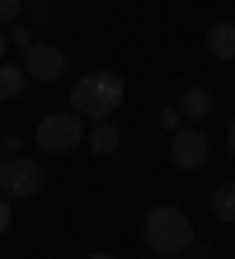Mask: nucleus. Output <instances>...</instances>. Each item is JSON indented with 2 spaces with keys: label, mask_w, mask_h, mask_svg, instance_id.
<instances>
[{
  "label": "nucleus",
  "mask_w": 235,
  "mask_h": 259,
  "mask_svg": "<svg viewBox=\"0 0 235 259\" xmlns=\"http://www.w3.org/2000/svg\"><path fill=\"white\" fill-rule=\"evenodd\" d=\"M207 52L216 62H235V24H212L207 28Z\"/></svg>",
  "instance_id": "obj_8"
},
{
  "label": "nucleus",
  "mask_w": 235,
  "mask_h": 259,
  "mask_svg": "<svg viewBox=\"0 0 235 259\" xmlns=\"http://www.w3.org/2000/svg\"><path fill=\"white\" fill-rule=\"evenodd\" d=\"M24 71L28 80H57L61 71H66V57H61V48H52V42H28L24 48Z\"/></svg>",
  "instance_id": "obj_6"
},
{
  "label": "nucleus",
  "mask_w": 235,
  "mask_h": 259,
  "mask_svg": "<svg viewBox=\"0 0 235 259\" xmlns=\"http://www.w3.org/2000/svg\"><path fill=\"white\" fill-rule=\"evenodd\" d=\"M179 113L188 118V123H202V118L212 113V95L202 85H188V95H183V104H179Z\"/></svg>",
  "instance_id": "obj_10"
},
{
  "label": "nucleus",
  "mask_w": 235,
  "mask_h": 259,
  "mask_svg": "<svg viewBox=\"0 0 235 259\" xmlns=\"http://www.w3.org/2000/svg\"><path fill=\"white\" fill-rule=\"evenodd\" d=\"M5 231H10V198L0 193V236H5Z\"/></svg>",
  "instance_id": "obj_13"
},
{
  "label": "nucleus",
  "mask_w": 235,
  "mask_h": 259,
  "mask_svg": "<svg viewBox=\"0 0 235 259\" xmlns=\"http://www.w3.org/2000/svg\"><path fill=\"white\" fill-rule=\"evenodd\" d=\"M38 146L52 156H71L75 146H85V118L80 113H47L38 118Z\"/></svg>",
  "instance_id": "obj_3"
},
{
  "label": "nucleus",
  "mask_w": 235,
  "mask_h": 259,
  "mask_svg": "<svg viewBox=\"0 0 235 259\" xmlns=\"http://www.w3.org/2000/svg\"><path fill=\"white\" fill-rule=\"evenodd\" d=\"M169 160L179 165V170H202L207 165V137H202L198 123H179L174 127V142H169Z\"/></svg>",
  "instance_id": "obj_5"
},
{
  "label": "nucleus",
  "mask_w": 235,
  "mask_h": 259,
  "mask_svg": "<svg viewBox=\"0 0 235 259\" xmlns=\"http://www.w3.org/2000/svg\"><path fill=\"white\" fill-rule=\"evenodd\" d=\"M122 99H127V80H122L118 71H89L71 90V109L80 118H89V123L94 118H113Z\"/></svg>",
  "instance_id": "obj_1"
},
{
  "label": "nucleus",
  "mask_w": 235,
  "mask_h": 259,
  "mask_svg": "<svg viewBox=\"0 0 235 259\" xmlns=\"http://www.w3.org/2000/svg\"><path fill=\"white\" fill-rule=\"evenodd\" d=\"M141 231H146V245L155 254H165V259H174V254H188V245H193V222H188V212L179 207H151L146 212V222H141Z\"/></svg>",
  "instance_id": "obj_2"
},
{
  "label": "nucleus",
  "mask_w": 235,
  "mask_h": 259,
  "mask_svg": "<svg viewBox=\"0 0 235 259\" xmlns=\"http://www.w3.org/2000/svg\"><path fill=\"white\" fill-rule=\"evenodd\" d=\"M174 259H188V254H174Z\"/></svg>",
  "instance_id": "obj_18"
},
{
  "label": "nucleus",
  "mask_w": 235,
  "mask_h": 259,
  "mask_svg": "<svg viewBox=\"0 0 235 259\" xmlns=\"http://www.w3.org/2000/svg\"><path fill=\"white\" fill-rule=\"evenodd\" d=\"M42 189V170H38V160H28V156H5L0 160V193L10 198H33Z\"/></svg>",
  "instance_id": "obj_4"
},
{
  "label": "nucleus",
  "mask_w": 235,
  "mask_h": 259,
  "mask_svg": "<svg viewBox=\"0 0 235 259\" xmlns=\"http://www.w3.org/2000/svg\"><path fill=\"white\" fill-rule=\"evenodd\" d=\"M5 42H10V38H0V52H5Z\"/></svg>",
  "instance_id": "obj_17"
},
{
  "label": "nucleus",
  "mask_w": 235,
  "mask_h": 259,
  "mask_svg": "<svg viewBox=\"0 0 235 259\" xmlns=\"http://www.w3.org/2000/svg\"><path fill=\"white\" fill-rule=\"evenodd\" d=\"M212 212H216V222L235 226V184H221V189L212 193Z\"/></svg>",
  "instance_id": "obj_11"
},
{
  "label": "nucleus",
  "mask_w": 235,
  "mask_h": 259,
  "mask_svg": "<svg viewBox=\"0 0 235 259\" xmlns=\"http://www.w3.org/2000/svg\"><path fill=\"white\" fill-rule=\"evenodd\" d=\"M85 146H89V151H94L99 160L118 156L122 137H118V127H113V118H94V123H89V132H85Z\"/></svg>",
  "instance_id": "obj_7"
},
{
  "label": "nucleus",
  "mask_w": 235,
  "mask_h": 259,
  "mask_svg": "<svg viewBox=\"0 0 235 259\" xmlns=\"http://www.w3.org/2000/svg\"><path fill=\"white\" fill-rule=\"evenodd\" d=\"M226 142H230V156H235V118H230V132H226Z\"/></svg>",
  "instance_id": "obj_15"
},
{
  "label": "nucleus",
  "mask_w": 235,
  "mask_h": 259,
  "mask_svg": "<svg viewBox=\"0 0 235 259\" xmlns=\"http://www.w3.org/2000/svg\"><path fill=\"white\" fill-rule=\"evenodd\" d=\"M24 90H28L24 62H0V99H19Z\"/></svg>",
  "instance_id": "obj_9"
},
{
  "label": "nucleus",
  "mask_w": 235,
  "mask_h": 259,
  "mask_svg": "<svg viewBox=\"0 0 235 259\" xmlns=\"http://www.w3.org/2000/svg\"><path fill=\"white\" fill-rule=\"evenodd\" d=\"M19 10H24V0H0V24L19 19Z\"/></svg>",
  "instance_id": "obj_12"
},
{
  "label": "nucleus",
  "mask_w": 235,
  "mask_h": 259,
  "mask_svg": "<svg viewBox=\"0 0 235 259\" xmlns=\"http://www.w3.org/2000/svg\"><path fill=\"white\" fill-rule=\"evenodd\" d=\"M89 259H118V254H104V250H99V254H89Z\"/></svg>",
  "instance_id": "obj_16"
},
{
  "label": "nucleus",
  "mask_w": 235,
  "mask_h": 259,
  "mask_svg": "<svg viewBox=\"0 0 235 259\" xmlns=\"http://www.w3.org/2000/svg\"><path fill=\"white\" fill-rule=\"evenodd\" d=\"M10 42H19V48H28V42H33V33H28V28H14V33H10Z\"/></svg>",
  "instance_id": "obj_14"
}]
</instances>
